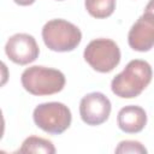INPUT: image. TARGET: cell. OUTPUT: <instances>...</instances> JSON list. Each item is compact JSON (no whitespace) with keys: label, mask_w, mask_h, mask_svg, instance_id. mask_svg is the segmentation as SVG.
<instances>
[{"label":"cell","mask_w":154,"mask_h":154,"mask_svg":"<svg viewBox=\"0 0 154 154\" xmlns=\"http://www.w3.org/2000/svg\"><path fill=\"white\" fill-rule=\"evenodd\" d=\"M152 77L153 70L149 63L141 59H134L112 79L111 89L113 94L122 99H132L138 96L148 87Z\"/></svg>","instance_id":"cell-1"},{"label":"cell","mask_w":154,"mask_h":154,"mask_svg":"<svg viewBox=\"0 0 154 154\" xmlns=\"http://www.w3.org/2000/svg\"><path fill=\"white\" fill-rule=\"evenodd\" d=\"M23 88L32 95L45 96L59 93L65 87V76L61 71L46 66H30L20 77Z\"/></svg>","instance_id":"cell-2"},{"label":"cell","mask_w":154,"mask_h":154,"mask_svg":"<svg viewBox=\"0 0 154 154\" xmlns=\"http://www.w3.org/2000/svg\"><path fill=\"white\" fill-rule=\"evenodd\" d=\"M45 45L54 52L73 51L82 41V32L75 24L65 19H52L42 28Z\"/></svg>","instance_id":"cell-3"},{"label":"cell","mask_w":154,"mask_h":154,"mask_svg":"<svg viewBox=\"0 0 154 154\" xmlns=\"http://www.w3.org/2000/svg\"><path fill=\"white\" fill-rule=\"evenodd\" d=\"M32 118L35 124L45 132L52 135L63 134L71 125L70 108L61 102H45L35 107Z\"/></svg>","instance_id":"cell-4"},{"label":"cell","mask_w":154,"mask_h":154,"mask_svg":"<svg viewBox=\"0 0 154 154\" xmlns=\"http://www.w3.org/2000/svg\"><path fill=\"white\" fill-rule=\"evenodd\" d=\"M83 57L95 71L107 73L120 63V49L113 40L101 37L87 45Z\"/></svg>","instance_id":"cell-5"},{"label":"cell","mask_w":154,"mask_h":154,"mask_svg":"<svg viewBox=\"0 0 154 154\" xmlns=\"http://www.w3.org/2000/svg\"><path fill=\"white\" fill-rule=\"evenodd\" d=\"M112 105L109 99L99 91L89 93L79 102V114L88 125H100L105 123L111 114Z\"/></svg>","instance_id":"cell-6"},{"label":"cell","mask_w":154,"mask_h":154,"mask_svg":"<svg viewBox=\"0 0 154 154\" xmlns=\"http://www.w3.org/2000/svg\"><path fill=\"white\" fill-rule=\"evenodd\" d=\"M5 53L11 61L18 65H26L37 59L40 48L34 36L19 32L12 35L7 40Z\"/></svg>","instance_id":"cell-7"},{"label":"cell","mask_w":154,"mask_h":154,"mask_svg":"<svg viewBox=\"0 0 154 154\" xmlns=\"http://www.w3.org/2000/svg\"><path fill=\"white\" fill-rule=\"evenodd\" d=\"M129 46L137 52H148L154 47V12L146 11L131 26Z\"/></svg>","instance_id":"cell-8"},{"label":"cell","mask_w":154,"mask_h":154,"mask_svg":"<svg viewBox=\"0 0 154 154\" xmlns=\"http://www.w3.org/2000/svg\"><path fill=\"white\" fill-rule=\"evenodd\" d=\"M118 126L126 134L141 132L147 124V113L141 106L129 105L118 112L117 117Z\"/></svg>","instance_id":"cell-9"},{"label":"cell","mask_w":154,"mask_h":154,"mask_svg":"<svg viewBox=\"0 0 154 154\" xmlns=\"http://www.w3.org/2000/svg\"><path fill=\"white\" fill-rule=\"evenodd\" d=\"M19 153H45V154H54L55 148L54 144L46 138L37 136H29L22 143V147L18 150Z\"/></svg>","instance_id":"cell-10"},{"label":"cell","mask_w":154,"mask_h":154,"mask_svg":"<svg viewBox=\"0 0 154 154\" xmlns=\"http://www.w3.org/2000/svg\"><path fill=\"white\" fill-rule=\"evenodd\" d=\"M85 10L94 18H107L116 8V0H85Z\"/></svg>","instance_id":"cell-11"},{"label":"cell","mask_w":154,"mask_h":154,"mask_svg":"<svg viewBox=\"0 0 154 154\" xmlns=\"http://www.w3.org/2000/svg\"><path fill=\"white\" fill-rule=\"evenodd\" d=\"M116 153L117 154H120V153H123V154H126V153H131V154H147V149L138 141L126 140V141H122L118 144V147L116 148Z\"/></svg>","instance_id":"cell-12"},{"label":"cell","mask_w":154,"mask_h":154,"mask_svg":"<svg viewBox=\"0 0 154 154\" xmlns=\"http://www.w3.org/2000/svg\"><path fill=\"white\" fill-rule=\"evenodd\" d=\"M17 5H20V6H29L31 4H34L36 0H13Z\"/></svg>","instance_id":"cell-13"},{"label":"cell","mask_w":154,"mask_h":154,"mask_svg":"<svg viewBox=\"0 0 154 154\" xmlns=\"http://www.w3.org/2000/svg\"><path fill=\"white\" fill-rule=\"evenodd\" d=\"M146 11H150V12H154V0H149V2L147 4V6H146V8H144Z\"/></svg>","instance_id":"cell-14"},{"label":"cell","mask_w":154,"mask_h":154,"mask_svg":"<svg viewBox=\"0 0 154 154\" xmlns=\"http://www.w3.org/2000/svg\"><path fill=\"white\" fill-rule=\"evenodd\" d=\"M57 1H63V0H57Z\"/></svg>","instance_id":"cell-15"}]
</instances>
